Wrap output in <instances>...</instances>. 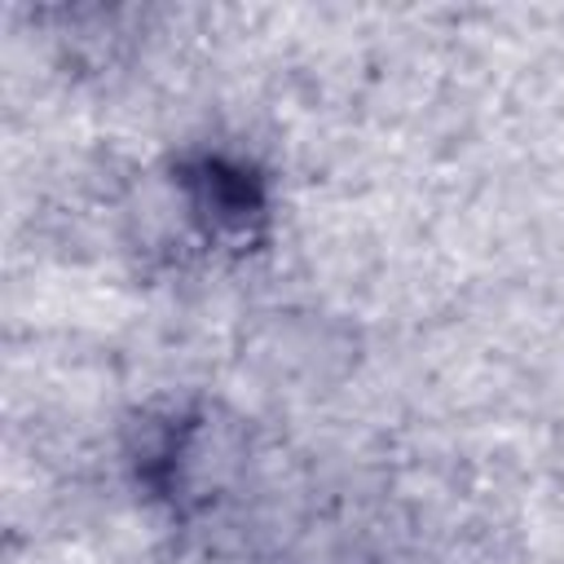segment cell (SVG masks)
I'll return each mask as SVG.
<instances>
[{"mask_svg":"<svg viewBox=\"0 0 564 564\" xmlns=\"http://www.w3.org/2000/svg\"><path fill=\"white\" fill-rule=\"evenodd\" d=\"M176 185L185 189L189 216L207 242L247 247L260 238L269 220V189H264V176L247 159L225 154V150H198L181 159Z\"/></svg>","mask_w":564,"mask_h":564,"instance_id":"1","label":"cell"}]
</instances>
